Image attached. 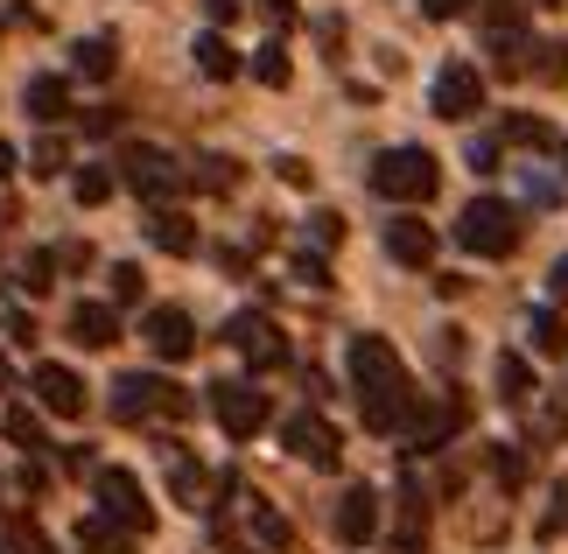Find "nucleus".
Masks as SVG:
<instances>
[{
  "label": "nucleus",
  "mask_w": 568,
  "mask_h": 554,
  "mask_svg": "<svg viewBox=\"0 0 568 554\" xmlns=\"http://www.w3.org/2000/svg\"><path fill=\"white\" fill-rule=\"evenodd\" d=\"M485 50H491V63L506 78H519L527 71V57H534V36H527V21H519V8L513 0H491L485 8Z\"/></svg>",
  "instance_id": "9b49d317"
},
{
  "label": "nucleus",
  "mask_w": 568,
  "mask_h": 554,
  "mask_svg": "<svg viewBox=\"0 0 568 554\" xmlns=\"http://www.w3.org/2000/svg\"><path fill=\"white\" fill-rule=\"evenodd\" d=\"M0 554H14V547H8V534H0Z\"/></svg>",
  "instance_id": "603ef678"
},
{
  "label": "nucleus",
  "mask_w": 568,
  "mask_h": 554,
  "mask_svg": "<svg viewBox=\"0 0 568 554\" xmlns=\"http://www.w3.org/2000/svg\"><path fill=\"white\" fill-rule=\"evenodd\" d=\"M498 141H513V148H561V134L540 113H506V127H498Z\"/></svg>",
  "instance_id": "bb28decb"
},
{
  "label": "nucleus",
  "mask_w": 568,
  "mask_h": 554,
  "mask_svg": "<svg viewBox=\"0 0 568 554\" xmlns=\"http://www.w3.org/2000/svg\"><path fill=\"white\" fill-rule=\"evenodd\" d=\"M78 554H134V534H120L105 513H92L78 526Z\"/></svg>",
  "instance_id": "a878e982"
},
{
  "label": "nucleus",
  "mask_w": 568,
  "mask_h": 554,
  "mask_svg": "<svg viewBox=\"0 0 568 554\" xmlns=\"http://www.w3.org/2000/svg\"><path fill=\"white\" fill-rule=\"evenodd\" d=\"M491 372H498V401H506V407H527L534 393H540V386H534V365L519 359V351H498Z\"/></svg>",
  "instance_id": "412c9836"
},
{
  "label": "nucleus",
  "mask_w": 568,
  "mask_h": 554,
  "mask_svg": "<svg viewBox=\"0 0 568 554\" xmlns=\"http://www.w3.org/2000/svg\"><path fill=\"white\" fill-rule=\"evenodd\" d=\"M92 498H99V513L113 520L120 534H148V526H155V505H148L141 477L120 471V463H99V471H92Z\"/></svg>",
  "instance_id": "39448f33"
},
{
  "label": "nucleus",
  "mask_w": 568,
  "mask_h": 554,
  "mask_svg": "<svg viewBox=\"0 0 568 554\" xmlns=\"http://www.w3.org/2000/svg\"><path fill=\"white\" fill-rule=\"evenodd\" d=\"M464 421H470V407L456 401V393H443V401H428L422 414H414V429H407L414 456H435V450H449V442L464 435Z\"/></svg>",
  "instance_id": "ddd939ff"
},
{
  "label": "nucleus",
  "mask_w": 568,
  "mask_h": 554,
  "mask_svg": "<svg viewBox=\"0 0 568 554\" xmlns=\"http://www.w3.org/2000/svg\"><path fill=\"white\" fill-rule=\"evenodd\" d=\"M190 393L162 372H120L113 380V421H183Z\"/></svg>",
  "instance_id": "7ed1b4c3"
},
{
  "label": "nucleus",
  "mask_w": 568,
  "mask_h": 554,
  "mask_svg": "<svg viewBox=\"0 0 568 554\" xmlns=\"http://www.w3.org/2000/svg\"><path fill=\"white\" fill-rule=\"evenodd\" d=\"M386 253L400 260V268H428V260H435V225H422L414 211H400L386 225Z\"/></svg>",
  "instance_id": "f3484780"
},
{
  "label": "nucleus",
  "mask_w": 568,
  "mask_h": 554,
  "mask_svg": "<svg viewBox=\"0 0 568 554\" xmlns=\"http://www.w3.org/2000/svg\"><path fill=\"white\" fill-rule=\"evenodd\" d=\"M196 183H204V190H217V197H225V190L239 183V162H232V154H196Z\"/></svg>",
  "instance_id": "72a5a7b5"
},
{
  "label": "nucleus",
  "mask_w": 568,
  "mask_h": 554,
  "mask_svg": "<svg viewBox=\"0 0 568 554\" xmlns=\"http://www.w3.org/2000/svg\"><path fill=\"white\" fill-rule=\"evenodd\" d=\"M527 344L540 351V359H561V351H568V323H561L555 302H540L534 316H527Z\"/></svg>",
  "instance_id": "b1692460"
},
{
  "label": "nucleus",
  "mask_w": 568,
  "mask_h": 554,
  "mask_svg": "<svg viewBox=\"0 0 568 554\" xmlns=\"http://www.w3.org/2000/svg\"><path fill=\"white\" fill-rule=\"evenodd\" d=\"M414 8H422L428 21H456V14H464V8H470V0H414Z\"/></svg>",
  "instance_id": "79ce46f5"
},
{
  "label": "nucleus",
  "mask_w": 568,
  "mask_h": 554,
  "mask_svg": "<svg viewBox=\"0 0 568 554\" xmlns=\"http://www.w3.org/2000/svg\"><path fill=\"white\" fill-rule=\"evenodd\" d=\"M0 429L14 435V450H29V456H50V435H42V421H36L29 407H8V414H0Z\"/></svg>",
  "instance_id": "c85d7f7f"
},
{
  "label": "nucleus",
  "mask_w": 568,
  "mask_h": 554,
  "mask_svg": "<svg viewBox=\"0 0 568 554\" xmlns=\"http://www.w3.org/2000/svg\"><path fill=\"white\" fill-rule=\"evenodd\" d=\"M8 547H14V554H57L50 534H42L36 520H14V526H8Z\"/></svg>",
  "instance_id": "e433bc0d"
},
{
  "label": "nucleus",
  "mask_w": 568,
  "mask_h": 554,
  "mask_svg": "<svg viewBox=\"0 0 568 554\" xmlns=\"http://www.w3.org/2000/svg\"><path fill=\"white\" fill-rule=\"evenodd\" d=\"M260 14H267L274 29H288V21H295V0H260Z\"/></svg>",
  "instance_id": "a18cd8bd"
},
{
  "label": "nucleus",
  "mask_w": 568,
  "mask_h": 554,
  "mask_svg": "<svg viewBox=\"0 0 568 554\" xmlns=\"http://www.w3.org/2000/svg\"><path fill=\"white\" fill-rule=\"evenodd\" d=\"M204 14H211V29H232V21H239V0H204Z\"/></svg>",
  "instance_id": "c03bdc74"
},
{
  "label": "nucleus",
  "mask_w": 568,
  "mask_h": 554,
  "mask_svg": "<svg viewBox=\"0 0 568 554\" xmlns=\"http://www.w3.org/2000/svg\"><path fill=\"white\" fill-rule=\"evenodd\" d=\"M428 105H435V120H470V113H485V71L477 63H443L428 84Z\"/></svg>",
  "instance_id": "9d476101"
},
{
  "label": "nucleus",
  "mask_w": 568,
  "mask_h": 554,
  "mask_svg": "<svg viewBox=\"0 0 568 554\" xmlns=\"http://www.w3.org/2000/svg\"><path fill=\"white\" fill-rule=\"evenodd\" d=\"M491 477H498L506 498H519V484H527V456H519L513 442H491Z\"/></svg>",
  "instance_id": "7c9ffc66"
},
{
  "label": "nucleus",
  "mask_w": 568,
  "mask_h": 554,
  "mask_svg": "<svg viewBox=\"0 0 568 554\" xmlns=\"http://www.w3.org/2000/svg\"><path fill=\"white\" fill-rule=\"evenodd\" d=\"M148 246H162V253H176V260H190L196 253V225H190V218L183 211H148Z\"/></svg>",
  "instance_id": "aec40b11"
},
{
  "label": "nucleus",
  "mask_w": 568,
  "mask_h": 554,
  "mask_svg": "<svg viewBox=\"0 0 568 554\" xmlns=\"http://www.w3.org/2000/svg\"><path fill=\"white\" fill-rule=\"evenodd\" d=\"M14 162H21V154H14L8 141H0V175H14Z\"/></svg>",
  "instance_id": "09e8293b"
},
{
  "label": "nucleus",
  "mask_w": 568,
  "mask_h": 554,
  "mask_svg": "<svg viewBox=\"0 0 568 554\" xmlns=\"http://www.w3.org/2000/svg\"><path fill=\"white\" fill-rule=\"evenodd\" d=\"M379 534V492L373 484H344V498H337V541L344 547H365Z\"/></svg>",
  "instance_id": "dca6fc26"
},
{
  "label": "nucleus",
  "mask_w": 568,
  "mask_h": 554,
  "mask_svg": "<svg viewBox=\"0 0 568 554\" xmlns=\"http://www.w3.org/2000/svg\"><path fill=\"white\" fill-rule=\"evenodd\" d=\"M548 8H555V0H548Z\"/></svg>",
  "instance_id": "864d4df0"
},
{
  "label": "nucleus",
  "mask_w": 568,
  "mask_h": 554,
  "mask_svg": "<svg viewBox=\"0 0 568 554\" xmlns=\"http://www.w3.org/2000/svg\"><path fill=\"white\" fill-rule=\"evenodd\" d=\"M190 57H196V71H204L211 84H225V78H239V50H232V42L217 36V29H211V36H196V50H190Z\"/></svg>",
  "instance_id": "393cba45"
},
{
  "label": "nucleus",
  "mask_w": 568,
  "mask_h": 554,
  "mask_svg": "<svg viewBox=\"0 0 568 554\" xmlns=\"http://www.w3.org/2000/svg\"><path fill=\"white\" fill-rule=\"evenodd\" d=\"M281 450H288L295 463H310V471H337V463H344V442H337V429L316 407H302V414L281 421Z\"/></svg>",
  "instance_id": "0eeeda50"
},
{
  "label": "nucleus",
  "mask_w": 568,
  "mask_h": 554,
  "mask_svg": "<svg viewBox=\"0 0 568 554\" xmlns=\"http://www.w3.org/2000/svg\"><path fill=\"white\" fill-rule=\"evenodd\" d=\"M253 78L281 92V84H288V50H281V42H260V50H253Z\"/></svg>",
  "instance_id": "f704fd0d"
},
{
  "label": "nucleus",
  "mask_w": 568,
  "mask_h": 554,
  "mask_svg": "<svg viewBox=\"0 0 568 554\" xmlns=\"http://www.w3.org/2000/svg\"><path fill=\"white\" fill-rule=\"evenodd\" d=\"M246 534H253L260 547H267V554H281V547H288V541H295V526H288V520H281V513H274V505H267V498H246Z\"/></svg>",
  "instance_id": "5701e85b"
},
{
  "label": "nucleus",
  "mask_w": 568,
  "mask_h": 554,
  "mask_svg": "<svg viewBox=\"0 0 568 554\" xmlns=\"http://www.w3.org/2000/svg\"><path fill=\"white\" fill-rule=\"evenodd\" d=\"M274 169H281V175H288V183H295V190H310V162H295V154H288V162H274Z\"/></svg>",
  "instance_id": "49530a36"
},
{
  "label": "nucleus",
  "mask_w": 568,
  "mask_h": 554,
  "mask_svg": "<svg viewBox=\"0 0 568 554\" xmlns=\"http://www.w3.org/2000/svg\"><path fill=\"white\" fill-rule=\"evenodd\" d=\"M344 372H352V393H358V414L373 435H407L414 414H422V393H414L400 351L373 330H358L352 344H344Z\"/></svg>",
  "instance_id": "f257e3e1"
},
{
  "label": "nucleus",
  "mask_w": 568,
  "mask_h": 554,
  "mask_svg": "<svg viewBox=\"0 0 568 554\" xmlns=\"http://www.w3.org/2000/svg\"><path fill=\"white\" fill-rule=\"evenodd\" d=\"M519 204H506V197H470L464 218H456V246L477 253V260H506L519 253Z\"/></svg>",
  "instance_id": "f03ea898"
},
{
  "label": "nucleus",
  "mask_w": 568,
  "mask_h": 554,
  "mask_svg": "<svg viewBox=\"0 0 568 554\" xmlns=\"http://www.w3.org/2000/svg\"><path fill=\"white\" fill-rule=\"evenodd\" d=\"M105 281H113V309H120V302H141V288H148V274L134 268V260H120V268L105 274Z\"/></svg>",
  "instance_id": "c9c22d12"
},
{
  "label": "nucleus",
  "mask_w": 568,
  "mask_h": 554,
  "mask_svg": "<svg viewBox=\"0 0 568 554\" xmlns=\"http://www.w3.org/2000/svg\"><path fill=\"white\" fill-rule=\"evenodd\" d=\"M211 421L232 442H253L260 429H267V393H260L253 380H217L211 386Z\"/></svg>",
  "instance_id": "423d86ee"
},
{
  "label": "nucleus",
  "mask_w": 568,
  "mask_h": 554,
  "mask_svg": "<svg viewBox=\"0 0 568 554\" xmlns=\"http://www.w3.org/2000/svg\"><path fill=\"white\" fill-rule=\"evenodd\" d=\"M29 393H36V401H42V407H50L57 421H78L84 407H92V401H84V380H78V372H71V365H57V359L29 372Z\"/></svg>",
  "instance_id": "4468645a"
},
{
  "label": "nucleus",
  "mask_w": 568,
  "mask_h": 554,
  "mask_svg": "<svg viewBox=\"0 0 568 554\" xmlns=\"http://www.w3.org/2000/svg\"><path fill=\"white\" fill-rule=\"evenodd\" d=\"M120 183H126V190H134V197H148V204H155V211H162V204H169V197H176V190L190 183V175H183L176 162H169V154H162V148H126V154H120Z\"/></svg>",
  "instance_id": "6e6552de"
},
{
  "label": "nucleus",
  "mask_w": 568,
  "mask_h": 554,
  "mask_svg": "<svg viewBox=\"0 0 568 554\" xmlns=\"http://www.w3.org/2000/svg\"><path fill=\"white\" fill-rule=\"evenodd\" d=\"M548 302H555V309L568 302V253H561V260H555V268H548Z\"/></svg>",
  "instance_id": "37998d69"
},
{
  "label": "nucleus",
  "mask_w": 568,
  "mask_h": 554,
  "mask_svg": "<svg viewBox=\"0 0 568 554\" xmlns=\"http://www.w3.org/2000/svg\"><path fill=\"white\" fill-rule=\"evenodd\" d=\"M428 547V492L422 477H400V498H393V554H422Z\"/></svg>",
  "instance_id": "2eb2a0df"
},
{
  "label": "nucleus",
  "mask_w": 568,
  "mask_h": 554,
  "mask_svg": "<svg viewBox=\"0 0 568 554\" xmlns=\"http://www.w3.org/2000/svg\"><path fill=\"white\" fill-rule=\"evenodd\" d=\"M57 169H71V148H63V141H36V175H57Z\"/></svg>",
  "instance_id": "4c0bfd02"
},
{
  "label": "nucleus",
  "mask_w": 568,
  "mask_h": 554,
  "mask_svg": "<svg viewBox=\"0 0 568 554\" xmlns=\"http://www.w3.org/2000/svg\"><path fill=\"white\" fill-rule=\"evenodd\" d=\"M21 105H29V120H36V127H57L63 113H71V84L42 71V78H29V84H21Z\"/></svg>",
  "instance_id": "6ab92c4d"
},
{
  "label": "nucleus",
  "mask_w": 568,
  "mask_h": 554,
  "mask_svg": "<svg viewBox=\"0 0 568 554\" xmlns=\"http://www.w3.org/2000/svg\"><path fill=\"white\" fill-rule=\"evenodd\" d=\"M310 239H316V246H337V239H344V218L337 211H316L310 218Z\"/></svg>",
  "instance_id": "58836bf2"
},
{
  "label": "nucleus",
  "mask_w": 568,
  "mask_h": 554,
  "mask_svg": "<svg viewBox=\"0 0 568 554\" xmlns=\"http://www.w3.org/2000/svg\"><path fill=\"white\" fill-rule=\"evenodd\" d=\"M14 386V365H8V351H0V393H8Z\"/></svg>",
  "instance_id": "8fccbe9b"
},
{
  "label": "nucleus",
  "mask_w": 568,
  "mask_h": 554,
  "mask_svg": "<svg viewBox=\"0 0 568 554\" xmlns=\"http://www.w3.org/2000/svg\"><path fill=\"white\" fill-rule=\"evenodd\" d=\"M295 281H310V288H331V268H323V253H295Z\"/></svg>",
  "instance_id": "ea45409f"
},
{
  "label": "nucleus",
  "mask_w": 568,
  "mask_h": 554,
  "mask_svg": "<svg viewBox=\"0 0 568 554\" xmlns=\"http://www.w3.org/2000/svg\"><path fill=\"white\" fill-rule=\"evenodd\" d=\"M225 344H232L253 372H274L281 359H288V344H281V323L267 316V309H239V316L225 323Z\"/></svg>",
  "instance_id": "1a4fd4ad"
},
{
  "label": "nucleus",
  "mask_w": 568,
  "mask_h": 554,
  "mask_svg": "<svg viewBox=\"0 0 568 554\" xmlns=\"http://www.w3.org/2000/svg\"><path fill=\"white\" fill-rule=\"evenodd\" d=\"M435 183H443V169H435L428 148H386L373 162V190L386 197V204H428Z\"/></svg>",
  "instance_id": "20e7f679"
},
{
  "label": "nucleus",
  "mask_w": 568,
  "mask_h": 554,
  "mask_svg": "<svg viewBox=\"0 0 568 554\" xmlns=\"http://www.w3.org/2000/svg\"><path fill=\"white\" fill-rule=\"evenodd\" d=\"M527 71H534L540 84H561V78H568V50H561V42H534Z\"/></svg>",
  "instance_id": "473e14b6"
},
{
  "label": "nucleus",
  "mask_w": 568,
  "mask_h": 554,
  "mask_svg": "<svg viewBox=\"0 0 568 554\" xmlns=\"http://www.w3.org/2000/svg\"><path fill=\"white\" fill-rule=\"evenodd\" d=\"M57 268H63V260H57L50 246H36L29 268H21V288H29V295H50V288H57Z\"/></svg>",
  "instance_id": "2f4dec72"
},
{
  "label": "nucleus",
  "mask_w": 568,
  "mask_h": 554,
  "mask_svg": "<svg viewBox=\"0 0 568 554\" xmlns=\"http://www.w3.org/2000/svg\"><path fill=\"white\" fill-rule=\"evenodd\" d=\"M71 71H78V78H92V84H99V78H113V71H120V42H113V36H84L78 50H71Z\"/></svg>",
  "instance_id": "4be33fe9"
},
{
  "label": "nucleus",
  "mask_w": 568,
  "mask_h": 554,
  "mask_svg": "<svg viewBox=\"0 0 568 554\" xmlns=\"http://www.w3.org/2000/svg\"><path fill=\"white\" fill-rule=\"evenodd\" d=\"M8 330H14V344H36V323L21 316V309H8Z\"/></svg>",
  "instance_id": "de8ad7c7"
},
{
  "label": "nucleus",
  "mask_w": 568,
  "mask_h": 554,
  "mask_svg": "<svg viewBox=\"0 0 568 554\" xmlns=\"http://www.w3.org/2000/svg\"><path fill=\"white\" fill-rule=\"evenodd\" d=\"M169 492H176V505H204V471L190 463V450H169Z\"/></svg>",
  "instance_id": "cd10ccee"
},
{
  "label": "nucleus",
  "mask_w": 568,
  "mask_h": 554,
  "mask_svg": "<svg viewBox=\"0 0 568 554\" xmlns=\"http://www.w3.org/2000/svg\"><path fill=\"white\" fill-rule=\"evenodd\" d=\"M141 344L155 351V359H190L196 351V323H190V309H176V302H162V309H148L141 316Z\"/></svg>",
  "instance_id": "f8f14e48"
},
{
  "label": "nucleus",
  "mask_w": 568,
  "mask_h": 554,
  "mask_svg": "<svg viewBox=\"0 0 568 554\" xmlns=\"http://www.w3.org/2000/svg\"><path fill=\"white\" fill-rule=\"evenodd\" d=\"M113 162H78V175H71V190H78V204H105L113 197Z\"/></svg>",
  "instance_id": "c756f323"
},
{
  "label": "nucleus",
  "mask_w": 568,
  "mask_h": 554,
  "mask_svg": "<svg viewBox=\"0 0 568 554\" xmlns=\"http://www.w3.org/2000/svg\"><path fill=\"white\" fill-rule=\"evenodd\" d=\"M555 154H561V169H568V141H561V148H555Z\"/></svg>",
  "instance_id": "3c124183"
},
{
  "label": "nucleus",
  "mask_w": 568,
  "mask_h": 554,
  "mask_svg": "<svg viewBox=\"0 0 568 554\" xmlns=\"http://www.w3.org/2000/svg\"><path fill=\"white\" fill-rule=\"evenodd\" d=\"M470 169H477V175H491V169H498V141H491V134H485V141H470Z\"/></svg>",
  "instance_id": "a19ab883"
},
{
  "label": "nucleus",
  "mask_w": 568,
  "mask_h": 554,
  "mask_svg": "<svg viewBox=\"0 0 568 554\" xmlns=\"http://www.w3.org/2000/svg\"><path fill=\"white\" fill-rule=\"evenodd\" d=\"M71 344H84V351L120 344V309L113 302H78L71 309Z\"/></svg>",
  "instance_id": "a211bd4d"
}]
</instances>
